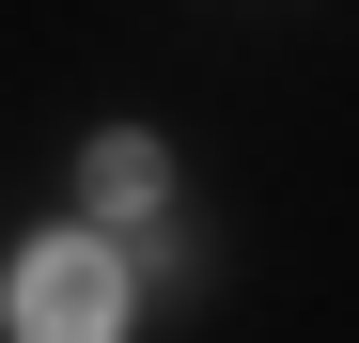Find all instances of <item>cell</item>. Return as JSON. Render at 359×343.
<instances>
[{
  "label": "cell",
  "mask_w": 359,
  "mask_h": 343,
  "mask_svg": "<svg viewBox=\"0 0 359 343\" xmlns=\"http://www.w3.org/2000/svg\"><path fill=\"white\" fill-rule=\"evenodd\" d=\"M94 203H109V218H141V203H156V141H141V125H109V141H94Z\"/></svg>",
  "instance_id": "7a4b0ae2"
},
{
  "label": "cell",
  "mask_w": 359,
  "mask_h": 343,
  "mask_svg": "<svg viewBox=\"0 0 359 343\" xmlns=\"http://www.w3.org/2000/svg\"><path fill=\"white\" fill-rule=\"evenodd\" d=\"M126 328V250L109 234H47L16 265V343H109Z\"/></svg>",
  "instance_id": "6da1fadb"
}]
</instances>
